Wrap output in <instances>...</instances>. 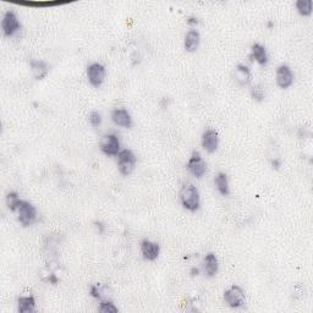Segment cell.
<instances>
[{"mask_svg": "<svg viewBox=\"0 0 313 313\" xmlns=\"http://www.w3.org/2000/svg\"><path fill=\"white\" fill-rule=\"evenodd\" d=\"M7 208L17 214V220L22 227L27 228L33 225L37 222L38 213L36 207L28 201L21 200L17 192H9L6 196Z\"/></svg>", "mask_w": 313, "mask_h": 313, "instance_id": "obj_1", "label": "cell"}, {"mask_svg": "<svg viewBox=\"0 0 313 313\" xmlns=\"http://www.w3.org/2000/svg\"><path fill=\"white\" fill-rule=\"evenodd\" d=\"M179 198H180L181 206L186 211L196 212L201 207V196L197 187L191 182H186L182 185L180 192H179Z\"/></svg>", "mask_w": 313, "mask_h": 313, "instance_id": "obj_2", "label": "cell"}, {"mask_svg": "<svg viewBox=\"0 0 313 313\" xmlns=\"http://www.w3.org/2000/svg\"><path fill=\"white\" fill-rule=\"evenodd\" d=\"M116 162H118V169L121 175L129 176L135 170L137 157H136V154L133 153L131 149H121L118 156H116Z\"/></svg>", "mask_w": 313, "mask_h": 313, "instance_id": "obj_3", "label": "cell"}, {"mask_svg": "<svg viewBox=\"0 0 313 313\" xmlns=\"http://www.w3.org/2000/svg\"><path fill=\"white\" fill-rule=\"evenodd\" d=\"M224 301L231 309H241L246 305V295L242 288L239 285H233L224 291Z\"/></svg>", "mask_w": 313, "mask_h": 313, "instance_id": "obj_4", "label": "cell"}, {"mask_svg": "<svg viewBox=\"0 0 313 313\" xmlns=\"http://www.w3.org/2000/svg\"><path fill=\"white\" fill-rule=\"evenodd\" d=\"M121 143L118 136L115 133H108V135L103 136V138L99 142V148L103 154L108 157H116L119 154Z\"/></svg>", "mask_w": 313, "mask_h": 313, "instance_id": "obj_5", "label": "cell"}, {"mask_svg": "<svg viewBox=\"0 0 313 313\" xmlns=\"http://www.w3.org/2000/svg\"><path fill=\"white\" fill-rule=\"evenodd\" d=\"M21 29V23L17 15L12 11H6L2 16L1 31L5 37H13Z\"/></svg>", "mask_w": 313, "mask_h": 313, "instance_id": "obj_6", "label": "cell"}, {"mask_svg": "<svg viewBox=\"0 0 313 313\" xmlns=\"http://www.w3.org/2000/svg\"><path fill=\"white\" fill-rule=\"evenodd\" d=\"M186 168L190 171V174H192L197 179L203 178L207 173V164L205 159H203L202 154L197 151L192 152L191 157H190L189 162L186 164Z\"/></svg>", "mask_w": 313, "mask_h": 313, "instance_id": "obj_7", "label": "cell"}, {"mask_svg": "<svg viewBox=\"0 0 313 313\" xmlns=\"http://www.w3.org/2000/svg\"><path fill=\"white\" fill-rule=\"evenodd\" d=\"M105 76H107V70H105L104 65L100 62H92L87 67V78L88 82L93 87H100L105 81Z\"/></svg>", "mask_w": 313, "mask_h": 313, "instance_id": "obj_8", "label": "cell"}, {"mask_svg": "<svg viewBox=\"0 0 313 313\" xmlns=\"http://www.w3.org/2000/svg\"><path fill=\"white\" fill-rule=\"evenodd\" d=\"M277 84L283 89H287L294 83V72L289 65L282 64L278 66L276 71Z\"/></svg>", "mask_w": 313, "mask_h": 313, "instance_id": "obj_9", "label": "cell"}, {"mask_svg": "<svg viewBox=\"0 0 313 313\" xmlns=\"http://www.w3.org/2000/svg\"><path fill=\"white\" fill-rule=\"evenodd\" d=\"M201 142H202V147L206 152L214 153L218 149V146H219V136H218V132L213 129L206 130L202 133Z\"/></svg>", "mask_w": 313, "mask_h": 313, "instance_id": "obj_10", "label": "cell"}, {"mask_svg": "<svg viewBox=\"0 0 313 313\" xmlns=\"http://www.w3.org/2000/svg\"><path fill=\"white\" fill-rule=\"evenodd\" d=\"M111 121L118 126L125 127V129H130L132 127V118L131 114L124 108H116L111 111L110 114Z\"/></svg>", "mask_w": 313, "mask_h": 313, "instance_id": "obj_11", "label": "cell"}, {"mask_svg": "<svg viewBox=\"0 0 313 313\" xmlns=\"http://www.w3.org/2000/svg\"><path fill=\"white\" fill-rule=\"evenodd\" d=\"M141 255L145 258L146 261H149V262H153L156 261L158 257H159L160 253V247L157 242H153L151 240H143L141 242Z\"/></svg>", "mask_w": 313, "mask_h": 313, "instance_id": "obj_12", "label": "cell"}, {"mask_svg": "<svg viewBox=\"0 0 313 313\" xmlns=\"http://www.w3.org/2000/svg\"><path fill=\"white\" fill-rule=\"evenodd\" d=\"M250 60H255L257 64H260L261 66H266L269 61L268 53H267V49L265 45L260 44V43H255L251 47V54H250Z\"/></svg>", "mask_w": 313, "mask_h": 313, "instance_id": "obj_13", "label": "cell"}, {"mask_svg": "<svg viewBox=\"0 0 313 313\" xmlns=\"http://www.w3.org/2000/svg\"><path fill=\"white\" fill-rule=\"evenodd\" d=\"M251 78H252L251 70H250L246 65L239 64L238 66L235 67V70H234V80L236 81V83H238L239 86L241 87L247 86V84H250V82H251Z\"/></svg>", "mask_w": 313, "mask_h": 313, "instance_id": "obj_14", "label": "cell"}, {"mask_svg": "<svg viewBox=\"0 0 313 313\" xmlns=\"http://www.w3.org/2000/svg\"><path fill=\"white\" fill-rule=\"evenodd\" d=\"M203 271H205L206 276L209 278L217 276L218 271H219V261L214 253L209 252L206 255L205 260H203Z\"/></svg>", "mask_w": 313, "mask_h": 313, "instance_id": "obj_15", "label": "cell"}, {"mask_svg": "<svg viewBox=\"0 0 313 313\" xmlns=\"http://www.w3.org/2000/svg\"><path fill=\"white\" fill-rule=\"evenodd\" d=\"M200 43H201L200 32H198L197 29H190L184 39L185 49H186L187 51H190V53H193V51L197 50L198 47H200Z\"/></svg>", "mask_w": 313, "mask_h": 313, "instance_id": "obj_16", "label": "cell"}, {"mask_svg": "<svg viewBox=\"0 0 313 313\" xmlns=\"http://www.w3.org/2000/svg\"><path fill=\"white\" fill-rule=\"evenodd\" d=\"M29 66H31V71L33 77L36 80H43L48 76L49 73V66L45 61L43 60H32L29 62Z\"/></svg>", "mask_w": 313, "mask_h": 313, "instance_id": "obj_17", "label": "cell"}, {"mask_svg": "<svg viewBox=\"0 0 313 313\" xmlns=\"http://www.w3.org/2000/svg\"><path fill=\"white\" fill-rule=\"evenodd\" d=\"M17 311L20 313H32L36 311V299L33 296H20L17 299Z\"/></svg>", "mask_w": 313, "mask_h": 313, "instance_id": "obj_18", "label": "cell"}, {"mask_svg": "<svg viewBox=\"0 0 313 313\" xmlns=\"http://www.w3.org/2000/svg\"><path fill=\"white\" fill-rule=\"evenodd\" d=\"M214 185H216L218 192L222 196H228L230 193V186H229V179L225 173H218L214 178Z\"/></svg>", "mask_w": 313, "mask_h": 313, "instance_id": "obj_19", "label": "cell"}, {"mask_svg": "<svg viewBox=\"0 0 313 313\" xmlns=\"http://www.w3.org/2000/svg\"><path fill=\"white\" fill-rule=\"evenodd\" d=\"M295 6L298 12L304 17L312 15V0H298Z\"/></svg>", "mask_w": 313, "mask_h": 313, "instance_id": "obj_20", "label": "cell"}, {"mask_svg": "<svg viewBox=\"0 0 313 313\" xmlns=\"http://www.w3.org/2000/svg\"><path fill=\"white\" fill-rule=\"evenodd\" d=\"M16 4L21 6H31V7H49V6H58V5H64L62 1H16Z\"/></svg>", "mask_w": 313, "mask_h": 313, "instance_id": "obj_21", "label": "cell"}, {"mask_svg": "<svg viewBox=\"0 0 313 313\" xmlns=\"http://www.w3.org/2000/svg\"><path fill=\"white\" fill-rule=\"evenodd\" d=\"M98 311L102 313H116L119 312V309L115 306V304L113 301L104 300L100 301L99 306H98Z\"/></svg>", "mask_w": 313, "mask_h": 313, "instance_id": "obj_22", "label": "cell"}, {"mask_svg": "<svg viewBox=\"0 0 313 313\" xmlns=\"http://www.w3.org/2000/svg\"><path fill=\"white\" fill-rule=\"evenodd\" d=\"M251 97L256 100V102H262L266 97L265 88H263L261 84H256V86H253L251 88Z\"/></svg>", "mask_w": 313, "mask_h": 313, "instance_id": "obj_23", "label": "cell"}, {"mask_svg": "<svg viewBox=\"0 0 313 313\" xmlns=\"http://www.w3.org/2000/svg\"><path fill=\"white\" fill-rule=\"evenodd\" d=\"M88 120H89V124H91L93 127H99L103 121L102 114L98 113V111H92V113L89 114Z\"/></svg>", "mask_w": 313, "mask_h": 313, "instance_id": "obj_24", "label": "cell"}, {"mask_svg": "<svg viewBox=\"0 0 313 313\" xmlns=\"http://www.w3.org/2000/svg\"><path fill=\"white\" fill-rule=\"evenodd\" d=\"M89 295L94 299H100V291L98 289V285H92L89 289Z\"/></svg>", "mask_w": 313, "mask_h": 313, "instance_id": "obj_25", "label": "cell"}, {"mask_svg": "<svg viewBox=\"0 0 313 313\" xmlns=\"http://www.w3.org/2000/svg\"><path fill=\"white\" fill-rule=\"evenodd\" d=\"M271 164H272V167H273V169H279L280 167H282V160L278 159V158H274V159L271 160Z\"/></svg>", "mask_w": 313, "mask_h": 313, "instance_id": "obj_26", "label": "cell"}, {"mask_svg": "<svg viewBox=\"0 0 313 313\" xmlns=\"http://www.w3.org/2000/svg\"><path fill=\"white\" fill-rule=\"evenodd\" d=\"M187 23H189L190 26H197L198 18L195 17V16H190V17L187 18Z\"/></svg>", "mask_w": 313, "mask_h": 313, "instance_id": "obj_27", "label": "cell"}, {"mask_svg": "<svg viewBox=\"0 0 313 313\" xmlns=\"http://www.w3.org/2000/svg\"><path fill=\"white\" fill-rule=\"evenodd\" d=\"M96 227H97V229H98V228H99V233H100V234L104 233L105 227H104V225L102 224V223H96Z\"/></svg>", "mask_w": 313, "mask_h": 313, "instance_id": "obj_28", "label": "cell"}, {"mask_svg": "<svg viewBox=\"0 0 313 313\" xmlns=\"http://www.w3.org/2000/svg\"><path fill=\"white\" fill-rule=\"evenodd\" d=\"M198 273H200V271H198L197 268H192L191 269V276H193V277L198 276Z\"/></svg>", "mask_w": 313, "mask_h": 313, "instance_id": "obj_29", "label": "cell"}, {"mask_svg": "<svg viewBox=\"0 0 313 313\" xmlns=\"http://www.w3.org/2000/svg\"><path fill=\"white\" fill-rule=\"evenodd\" d=\"M268 27L269 28H272V27H273V22H272V21H269L268 22Z\"/></svg>", "mask_w": 313, "mask_h": 313, "instance_id": "obj_30", "label": "cell"}]
</instances>
